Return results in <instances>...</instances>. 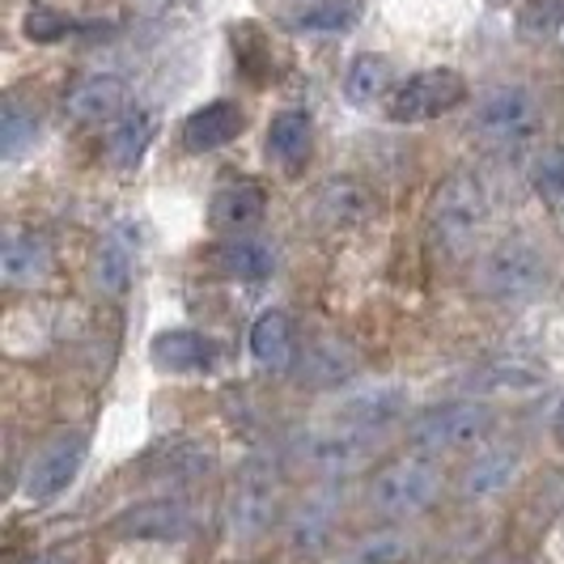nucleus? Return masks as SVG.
<instances>
[{"instance_id": "1", "label": "nucleus", "mask_w": 564, "mask_h": 564, "mask_svg": "<svg viewBox=\"0 0 564 564\" xmlns=\"http://www.w3.org/2000/svg\"><path fill=\"white\" fill-rule=\"evenodd\" d=\"M552 284V259L535 238H501L476 263V289L488 302H535Z\"/></svg>"}, {"instance_id": "2", "label": "nucleus", "mask_w": 564, "mask_h": 564, "mask_svg": "<svg viewBox=\"0 0 564 564\" xmlns=\"http://www.w3.org/2000/svg\"><path fill=\"white\" fill-rule=\"evenodd\" d=\"M497 412L480 399H454L421 412L408 424V446L429 458H451V454L484 451V442L492 437Z\"/></svg>"}, {"instance_id": "3", "label": "nucleus", "mask_w": 564, "mask_h": 564, "mask_svg": "<svg viewBox=\"0 0 564 564\" xmlns=\"http://www.w3.org/2000/svg\"><path fill=\"white\" fill-rule=\"evenodd\" d=\"M488 192L484 183L471 174V170H454L451 178H442L437 196H433V208H429V234L442 251L463 254L476 238L480 229L488 226Z\"/></svg>"}, {"instance_id": "4", "label": "nucleus", "mask_w": 564, "mask_h": 564, "mask_svg": "<svg viewBox=\"0 0 564 564\" xmlns=\"http://www.w3.org/2000/svg\"><path fill=\"white\" fill-rule=\"evenodd\" d=\"M366 497L369 509H378L382 518L412 522V518H421L442 501V471L433 467L429 454L399 458V463H387L382 471H373Z\"/></svg>"}, {"instance_id": "5", "label": "nucleus", "mask_w": 564, "mask_h": 564, "mask_svg": "<svg viewBox=\"0 0 564 564\" xmlns=\"http://www.w3.org/2000/svg\"><path fill=\"white\" fill-rule=\"evenodd\" d=\"M276 509H281V471L251 454L229 488V506H226V527L234 543H259V539L272 531L276 522Z\"/></svg>"}, {"instance_id": "6", "label": "nucleus", "mask_w": 564, "mask_h": 564, "mask_svg": "<svg viewBox=\"0 0 564 564\" xmlns=\"http://www.w3.org/2000/svg\"><path fill=\"white\" fill-rule=\"evenodd\" d=\"M476 137H480L488 149H522L539 137V123H543V107L539 98L518 82L492 85L476 102Z\"/></svg>"}, {"instance_id": "7", "label": "nucleus", "mask_w": 564, "mask_h": 564, "mask_svg": "<svg viewBox=\"0 0 564 564\" xmlns=\"http://www.w3.org/2000/svg\"><path fill=\"white\" fill-rule=\"evenodd\" d=\"M467 102V82L454 68H424L412 73L387 94V119L391 123H433L442 115L458 111Z\"/></svg>"}, {"instance_id": "8", "label": "nucleus", "mask_w": 564, "mask_h": 564, "mask_svg": "<svg viewBox=\"0 0 564 564\" xmlns=\"http://www.w3.org/2000/svg\"><path fill=\"white\" fill-rule=\"evenodd\" d=\"M85 451H89V442H85V433H56L52 442H43L34 458L26 463V480H22V497H26L30 506H47V501H56L59 492H68L77 476H82L85 467Z\"/></svg>"}, {"instance_id": "9", "label": "nucleus", "mask_w": 564, "mask_h": 564, "mask_svg": "<svg viewBox=\"0 0 564 564\" xmlns=\"http://www.w3.org/2000/svg\"><path fill=\"white\" fill-rule=\"evenodd\" d=\"M373 451H378V437L373 433H357V429L332 424V429L302 433L297 463L318 471V476H352V471H361L369 458H373Z\"/></svg>"}, {"instance_id": "10", "label": "nucleus", "mask_w": 564, "mask_h": 564, "mask_svg": "<svg viewBox=\"0 0 564 564\" xmlns=\"http://www.w3.org/2000/svg\"><path fill=\"white\" fill-rule=\"evenodd\" d=\"M408 416V391L395 382H378L366 391H352V395H339L332 403V424L344 429H357V433H387Z\"/></svg>"}, {"instance_id": "11", "label": "nucleus", "mask_w": 564, "mask_h": 564, "mask_svg": "<svg viewBox=\"0 0 564 564\" xmlns=\"http://www.w3.org/2000/svg\"><path fill=\"white\" fill-rule=\"evenodd\" d=\"M522 480V451L518 446H484L471 454V463L458 476V497L467 506H484L506 497L513 484Z\"/></svg>"}, {"instance_id": "12", "label": "nucleus", "mask_w": 564, "mask_h": 564, "mask_svg": "<svg viewBox=\"0 0 564 564\" xmlns=\"http://www.w3.org/2000/svg\"><path fill=\"white\" fill-rule=\"evenodd\" d=\"M111 531L123 539H162V543L187 539L196 531V509L178 497H158V501H144V506L119 513Z\"/></svg>"}, {"instance_id": "13", "label": "nucleus", "mask_w": 564, "mask_h": 564, "mask_svg": "<svg viewBox=\"0 0 564 564\" xmlns=\"http://www.w3.org/2000/svg\"><path fill=\"white\" fill-rule=\"evenodd\" d=\"M128 85L115 73H85L82 82L64 94V115L82 128H94V123H111L128 111Z\"/></svg>"}, {"instance_id": "14", "label": "nucleus", "mask_w": 564, "mask_h": 564, "mask_svg": "<svg viewBox=\"0 0 564 564\" xmlns=\"http://www.w3.org/2000/svg\"><path fill=\"white\" fill-rule=\"evenodd\" d=\"M149 361L170 373H204L221 361V344L192 327H166L149 339Z\"/></svg>"}, {"instance_id": "15", "label": "nucleus", "mask_w": 564, "mask_h": 564, "mask_svg": "<svg viewBox=\"0 0 564 564\" xmlns=\"http://www.w3.org/2000/svg\"><path fill=\"white\" fill-rule=\"evenodd\" d=\"M263 213H268V199L254 178H226L208 204V221L221 234H247L263 221Z\"/></svg>"}, {"instance_id": "16", "label": "nucleus", "mask_w": 564, "mask_h": 564, "mask_svg": "<svg viewBox=\"0 0 564 564\" xmlns=\"http://www.w3.org/2000/svg\"><path fill=\"white\" fill-rule=\"evenodd\" d=\"M242 128H247V115H242L238 102H229V98L204 102V107L187 115V123H183V149H187V153H213V149H221V144L238 141Z\"/></svg>"}, {"instance_id": "17", "label": "nucleus", "mask_w": 564, "mask_h": 564, "mask_svg": "<svg viewBox=\"0 0 564 564\" xmlns=\"http://www.w3.org/2000/svg\"><path fill=\"white\" fill-rule=\"evenodd\" d=\"M336 522H339L336 497L332 492H314L289 518V547L297 556H318L332 543V535H336Z\"/></svg>"}, {"instance_id": "18", "label": "nucleus", "mask_w": 564, "mask_h": 564, "mask_svg": "<svg viewBox=\"0 0 564 564\" xmlns=\"http://www.w3.org/2000/svg\"><path fill=\"white\" fill-rule=\"evenodd\" d=\"M251 357L268 373H289L297 361V336H293V318L284 311H263L251 327Z\"/></svg>"}, {"instance_id": "19", "label": "nucleus", "mask_w": 564, "mask_h": 564, "mask_svg": "<svg viewBox=\"0 0 564 564\" xmlns=\"http://www.w3.org/2000/svg\"><path fill=\"white\" fill-rule=\"evenodd\" d=\"M314 213H318V221L332 229H357L369 221V213H373V199L361 183H352V178H327L323 187H318V199H314Z\"/></svg>"}, {"instance_id": "20", "label": "nucleus", "mask_w": 564, "mask_h": 564, "mask_svg": "<svg viewBox=\"0 0 564 564\" xmlns=\"http://www.w3.org/2000/svg\"><path fill=\"white\" fill-rule=\"evenodd\" d=\"M0 276L13 289H34L52 276V247L39 234H13L0 251Z\"/></svg>"}, {"instance_id": "21", "label": "nucleus", "mask_w": 564, "mask_h": 564, "mask_svg": "<svg viewBox=\"0 0 564 564\" xmlns=\"http://www.w3.org/2000/svg\"><path fill=\"white\" fill-rule=\"evenodd\" d=\"M217 467V454L204 442H174L170 451H162L153 458L149 476L158 480V488H187V484H199L204 476H213Z\"/></svg>"}, {"instance_id": "22", "label": "nucleus", "mask_w": 564, "mask_h": 564, "mask_svg": "<svg viewBox=\"0 0 564 564\" xmlns=\"http://www.w3.org/2000/svg\"><path fill=\"white\" fill-rule=\"evenodd\" d=\"M395 89V64L378 52H361V56L348 59L344 68V98L352 107H373V102H387V94Z\"/></svg>"}, {"instance_id": "23", "label": "nucleus", "mask_w": 564, "mask_h": 564, "mask_svg": "<svg viewBox=\"0 0 564 564\" xmlns=\"http://www.w3.org/2000/svg\"><path fill=\"white\" fill-rule=\"evenodd\" d=\"M311 141H314L311 111L289 107V111L272 115V123H268V158H272V162H281V166L293 170L311 153Z\"/></svg>"}, {"instance_id": "24", "label": "nucleus", "mask_w": 564, "mask_h": 564, "mask_svg": "<svg viewBox=\"0 0 564 564\" xmlns=\"http://www.w3.org/2000/svg\"><path fill=\"white\" fill-rule=\"evenodd\" d=\"M153 111L144 107H128V111L107 123V153L119 170H132L144 158V149L153 141Z\"/></svg>"}, {"instance_id": "25", "label": "nucleus", "mask_w": 564, "mask_h": 564, "mask_svg": "<svg viewBox=\"0 0 564 564\" xmlns=\"http://www.w3.org/2000/svg\"><path fill=\"white\" fill-rule=\"evenodd\" d=\"M217 263H221V272L234 276V281H268V276L276 272L272 247L259 242V238H247V234H238L234 242H226V247L217 251Z\"/></svg>"}, {"instance_id": "26", "label": "nucleus", "mask_w": 564, "mask_h": 564, "mask_svg": "<svg viewBox=\"0 0 564 564\" xmlns=\"http://www.w3.org/2000/svg\"><path fill=\"white\" fill-rule=\"evenodd\" d=\"M352 369H357V357L339 339H314L306 348V357H302V378L314 382V387H336Z\"/></svg>"}, {"instance_id": "27", "label": "nucleus", "mask_w": 564, "mask_h": 564, "mask_svg": "<svg viewBox=\"0 0 564 564\" xmlns=\"http://www.w3.org/2000/svg\"><path fill=\"white\" fill-rule=\"evenodd\" d=\"M412 552H416L412 535H403V531H373V535L357 539L344 552V564H408Z\"/></svg>"}, {"instance_id": "28", "label": "nucleus", "mask_w": 564, "mask_h": 564, "mask_svg": "<svg viewBox=\"0 0 564 564\" xmlns=\"http://www.w3.org/2000/svg\"><path fill=\"white\" fill-rule=\"evenodd\" d=\"M34 141H39V115L22 107L18 98H9L0 107V153L9 162H18L26 149H34Z\"/></svg>"}, {"instance_id": "29", "label": "nucleus", "mask_w": 564, "mask_h": 564, "mask_svg": "<svg viewBox=\"0 0 564 564\" xmlns=\"http://www.w3.org/2000/svg\"><path fill=\"white\" fill-rule=\"evenodd\" d=\"M531 187L547 208L564 213V144H543L531 158Z\"/></svg>"}, {"instance_id": "30", "label": "nucleus", "mask_w": 564, "mask_h": 564, "mask_svg": "<svg viewBox=\"0 0 564 564\" xmlns=\"http://www.w3.org/2000/svg\"><path fill=\"white\" fill-rule=\"evenodd\" d=\"M361 18V4L357 0H318L311 9H302L293 18V30H327V34H339V30L357 26Z\"/></svg>"}, {"instance_id": "31", "label": "nucleus", "mask_w": 564, "mask_h": 564, "mask_svg": "<svg viewBox=\"0 0 564 564\" xmlns=\"http://www.w3.org/2000/svg\"><path fill=\"white\" fill-rule=\"evenodd\" d=\"M132 281V259L119 242H102L98 254H94V284L107 293V297H119Z\"/></svg>"}, {"instance_id": "32", "label": "nucleus", "mask_w": 564, "mask_h": 564, "mask_svg": "<svg viewBox=\"0 0 564 564\" xmlns=\"http://www.w3.org/2000/svg\"><path fill=\"white\" fill-rule=\"evenodd\" d=\"M77 30H85V26H82V22H73V18H64L59 9H47V4H30L26 39H34V43H56V39H64V34H77Z\"/></svg>"}, {"instance_id": "33", "label": "nucleus", "mask_w": 564, "mask_h": 564, "mask_svg": "<svg viewBox=\"0 0 564 564\" xmlns=\"http://www.w3.org/2000/svg\"><path fill=\"white\" fill-rule=\"evenodd\" d=\"M564 22V0H535L527 13H522V30L527 34H547Z\"/></svg>"}, {"instance_id": "34", "label": "nucleus", "mask_w": 564, "mask_h": 564, "mask_svg": "<svg viewBox=\"0 0 564 564\" xmlns=\"http://www.w3.org/2000/svg\"><path fill=\"white\" fill-rule=\"evenodd\" d=\"M26 564H77V552H68V547H52V552L30 556Z\"/></svg>"}, {"instance_id": "35", "label": "nucleus", "mask_w": 564, "mask_h": 564, "mask_svg": "<svg viewBox=\"0 0 564 564\" xmlns=\"http://www.w3.org/2000/svg\"><path fill=\"white\" fill-rule=\"evenodd\" d=\"M552 429H556V442L564 446V403H561V412H556V421H552Z\"/></svg>"}, {"instance_id": "36", "label": "nucleus", "mask_w": 564, "mask_h": 564, "mask_svg": "<svg viewBox=\"0 0 564 564\" xmlns=\"http://www.w3.org/2000/svg\"><path fill=\"white\" fill-rule=\"evenodd\" d=\"M471 564H509L501 552H488V556H480V561H471Z\"/></svg>"}]
</instances>
